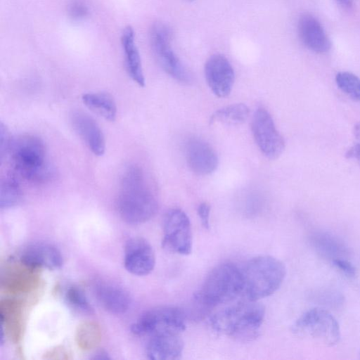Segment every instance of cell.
<instances>
[{
	"label": "cell",
	"mask_w": 360,
	"mask_h": 360,
	"mask_svg": "<svg viewBox=\"0 0 360 360\" xmlns=\"http://www.w3.org/2000/svg\"><path fill=\"white\" fill-rule=\"evenodd\" d=\"M339 4L347 8H349L352 6L353 0H337Z\"/></svg>",
	"instance_id": "32"
},
{
	"label": "cell",
	"mask_w": 360,
	"mask_h": 360,
	"mask_svg": "<svg viewBox=\"0 0 360 360\" xmlns=\"http://www.w3.org/2000/svg\"><path fill=\"white\" fill-rule=\"evenodd\" d=\"M251 129L255 141L264 156L274 160L282 154L285 149V141L268 110L263 108L256 110Z\"/></svg>",
	"instance_id": "10"
},
{
	"label": "cell",
	"mask_w": 360,
	"mask_h": 360,
	"mask_svg": "<svg viewBox=\"0 0 360 360\" xmlns=\"http://www.w3.org/2000/svg\"><path fill=\"white\" fill-rule=\"evenodd\" d=\"M117 207L121 218L130 224L145 223L156 214L158 200L139 167L130 166L124 171Z\"/></svg>",
	"instance_id": "1"
},
{
	"label": "cell",
	"mask_w": 360,
	"mask_h": 360,
	"mask_svg": "<svg viewBox=\"0 0 360 360\" xmlns=\"http://www.w3.org/2000/svg\"><path fill=\"white\" fill-rule=\"evenodd\" d=\"M186 328V314L172 306L155 307L143 313L131 326L137 335H149L167 332L181 333Z\"/></svg>",
	"instance_id": "7"
},
{
	"label": "cell",
	"mask_w": 360,
	"mask_h": 360,
	"mask_svg": "<svg viewBox=\"0 0 360 360\" xmlns=\"http://www.w3.org/2000/svg\"><path fill=\"white\" fill-rule=\"evenodd\" d=\"M297 31L302 43L318 53L328 51L330 42L320 22L312 15L302 14L297 22Z\"/></svg>",
	"instance_id": "16"
},
{
	"label": "cell",
	"mask_w": 360,
	"mask_h": 360,
	"mask_svg": "<svg viewBox=\"0 0 360 360\" xmlns=\"http://www.w3.org/2000/svg\"><path fill=\"white\" fill-rule=\"evenodd\" d=\"M187 1H194V0H187Z\"/></svg>",
	"instance_id": "34"
},
{
	"label": "cell",
	"mask_w": 360,
	"mask_h": 360,
	"mask_svg": "<svg viewBox=\"0 0 360 360\" xmlns=\"http://www.w3.org/2000/svg\"><path fill=\"white\" fill-rule=\"evenodd\" d=\"M22 190L18 179L13 174L2 179L0 184V207L10 208L17 205L22 199Z\"/></svg>",
	"instance_id": "22"
},
{
	"label": "cell",
	"mask_w": 360,
	"mask_h": 360,
	"mask_svg": "<svg viewBox=\"0 0 360 360\" xmlns=\"http://www.w3.org/2000/svg\"><path fill=\"white\" fill-rule=\"evenodd\" d=\"M242 269L235 264L224 262L216 266L206 277L193 297L200 314L234 300L243 292Z\"/></svg>",
	"instance_id": "2"
},
{
	"label": "cell",
	"mask_w": 360,
	"mask_h": 360,
	"mask_svg": "<svg viewBox=\"0 0 360 360\" xmlns=\"http://www.w3.org/2000/svg\"><path fill=\"white\" fill-rule=\"evenodd\" d=\"M99 333L96 326L91 323H84L77 332L78 342L84 347H91L96 343Z\"/></svg>",
	"instance_id": "25"
},
{
	"label": "cell",
	"mask_w": 360,
	"mask_h": 360,
	"mask_svg": "<svg viewBox=\"0 0 360 360\" xmlns=\"http://www.w3.org/2000/svg\"><path fill=\"white\" fill-rule=\"evenodd\" d=\"M94 359H108L110 357L108 356V354L104 352H100L97 353L94 357Z\"/></svg>",
	"instance_id": "33"
},
{
	"label": "cell",
	"mask_w": 360,
	"mask_h": 360,
	"mask_svg": "<svg viewBox=\"0 0 360 360\" xmlns=\"http://www.w3.org/2000/svg\"><path fill=\"white\" fill-rule=\"evenodd\" d=\"M247 300L258 301L274 293L286 274L284 264L270 255H259L250 259L241 269Z\"/></svg>",
	"instance_id": "4"
},
{
	"label": "cell",
	"mask_w": 360,
	"mask_h": 360,
	"mask_svg": "<svg viewBox=\"0 0 360 360\" xmlns=\"http://www.w3.org/2000/svg\"><path fill=\"white\" fill-rule=\"evenodd\" d=\"M162 246L168 251L182 255H188L192 251L191 221L181 209H171L165 214Z\"/></svg>",
	"instance_id": "9"
},
{
	"label": "cell",
	"mask_w": 360,
	"mask_h": 360,
	"mask_svg": "<svg viewBox=\"0 0 360 360\" xmlns=\"http://www.w3.org/2000/svg\"><path fill=\"white\" fill-rule=\"evenodd\" d=\"M333 264L334 266H335L337 268L349 276H353L356 274V270L354 266L347 260L335 258L333 259Z\"/></svg>",
	"instance_id": "29"
},
{
	"label": "cell",
	"mask_w": 360,
	"mask_h": 360,
	"mask_svg": "<svg viewBox=\"0 0 360 360\" xmlns=\"http://www.w3.org/2000/svg\"><path fill=\"white\" fill-rule=\"evenodd\" d=\"M68 304L75 309L85 314H91V308L84 292L76 286L69 288L65 294Z\"/></svg>",
	"instance_id": "24"
},
{
	"label": "cell",
	"mask_w": 360,
	"mask_h": 360,
	"mask_svg": "<svg viewBox=\"0 0 360 360\" xmlns=\"http://www.w3.org/2000/svg\"><path fill=\"white\" fill-rule=\"evenodd\" d=\"M264 316L265 308L262 304L247 300L216 312L210 322L215 332L248 342L257 338Z\"/></svg>",
	"instance_id": "3"
},
{
	"label": "cell",
	"mask_w": 360,
	"mask_h": 360,
	"mask_svg": "<svg viewBox=\"0 0 360 360\" xmlns=\"http://www.w3.org/2000/svg\"><path fill=\"white\" fill-rule=\"evenodd\" d=\"M169 28L162 22L155 23L150 32V41L155 57L162 70L181 83L188 84L191 75L173 51Z\"/></svg>",
	"instance_id": "8"
},
{
	"label": "cell",
	"mask_w": 360,
	"mask_h": 360,
	"mask_svg": "<svg viewBox=\"0 0 360 360\" xmlns=\"http://www.w3.org/2000/svg\"><path fill=\"white\" fill-rule=\"evenodd\" d=\"M345 157L347 159H355L360 162V141H357L347 150Z\"/></svg>",
	"instance_id": "30"
},
{
	"label": "cell",
	"mask_w": 360,
	"mask_h": 360,
	"mask_svg": "<svg viewBox=\"0 0 360 360\" xmlns=\"http://www.w3.org/2000/svg\"><path fill=\"white\" fill-rule=\"evenodd\" d=\"M292 332L326 347L336 345L340 338L337 320L330 312L318 307L304 313L293 324Z\"/></svg>",
	"instance_id": "6"
},
{
	"label": "cell",
	"mask_w": 360,
	"mask_h": 360,
	"mask_svg": "<svg viewBox=\"0 0 360 360\" xmlns=\"http://www.w3.org/2000/svg\"><path fill=\"white\" fill-rule=\"evenodd\" d=\"M124 52L125 66L129 77L139 86H145V77L142 69L139 50L134 40V32L131 27L124 28L121 37Z\"/></svg>",
	"instance_id": "19"
},
{
	"label": "cell",
	"mask_w": 360,
	"mask_h": 360,
	"mask_svg": "<svg viewBox=\"0 0 360 360\" xmlns=\"http://www.w3.org/2000/svg\"><path fill=\"white\" fill-rule=\"evenodd\" d=\"M354 136L358 141H360V122L354 127Z\"/></svg>",
	"instance_id": "31"
},
{
	"label": "cell",
	"mask_w": 360,
	"mask_h": 360,
	"mask_svg": "<svg viewBox=\"0 0 360 360\" xmlns=\"http://www.w3.org/2000/svg\"><path fill=\"white\" fill-rule=\"evenodd\" d=\"M125 269L136 276H145L154 269L155 257L150 244L144 238L135 237L127 240L124 248Z\"/></svg>",
	"instance_id": "12"
},
{
	"label": "cell",
	"mask_w": 360,
	"mask_h": 360,
	"mask_svg": "<svg viewBox=\"0 0 360 360\" xmlns=\"http://www.w3.org/2000/svg\"><path fill=\"white\" fill-rule=\"evenodd\" d=\"M338 86L348 96L360 101V78L349 72H340L335 76Z\"/></svg>",
	"instance_id": "23"
},
{
	"label": "cell",
	"mask_w": 360,
	"mask_h": 360,
	"mask_svg": "<svg viewBox=\"0 0 360 360\" xmlns=\"http://www.w3.org/2000/svg\"><path fill=\"white\" fill-rule=\"evenodd\" d=\"M250 115L249 108L244 103H235L215 111L210 117V122L237 125L245 122Z\"/></svg>",
	"instance_id": "21"
},
{
	"label": "cell",
	"mask_w": 360,
	"mask_h": 360,
	"mask_svg": "<svg viewBox=\"0 0 360 360\" xmlns=\"http://www.w3.org/2000/svg\"><path fill=\"white\" fill-rule=\"evenodd\" d=\"M210 205L207 202L200 203L197 209L198 215L205 229L210 228Z\"/></svg>",
	"instance_id": "28"
},
{
	"label": "cell",
	"mask_w": 360,
	"mask_h": 360,
	"mask_svg": "<svg viewBox=\"0 0 360 360\" xmlns=\"http://www.w3.org/2000/svg\"><path fill=\"white\" fill-rule=\"evenodd\" d=\"M12 137L11 136L10 132L8 127L3 123L0 124V156L1 160L5 156L8 155L10 147L12 142Z\"/></svg>",
	"instance_id": "27"
},
{
	"label": "cell",
	"mask_w": 360,
	"mask_h": 360,
	"mask_svg": "<svg viewBox=\"0 0 360 360\" xmlns=\"http://www.w3.org/2000/svg\"><path fill=\"white\" fill-rule=\"evenodd\" d=\"M69 16L75 20H83L89 15L88 6L82 1L74 0L68 6Z\"/></svg>",
	"instance_id": "26"
},
{
	"label": "cell",
	"mask_w": 360,
	"mask_h": 360,
	"mask_svg": "<svg viewBox=\"0 0 360 360\" xmlns=\"http://www.w3.org/2000/svg\"><path fill=\"white\" fill-rule=\"evenodd\" d=\"M206 82L213 94L219 98L228 96L235 79L234 70L229 60L221 54L211 56L205 64Z\"/></svg>",
	"instance_id": "11"
},
{
	"label": "cell",
	"mask_w": 360,
	"mask_h": 360,
	"mask_svg": "<svg viewBox=\"0 0 360 360\" xmlns=\"http://www.w3.org/2000/svg\"><path fill=\"white\" fill-rule=\"evenodd\" d=\"M94 293L101 306L112 314H124L129 307L130 299L128 294L113 283L105 281L96 283Z\"/></svg>",
	"instance_id": "18"
},
{
	"label": "cell",
	"mask_w": 360,
	"mask_h": 360,
	"mask_svg": "<svg viewBox=\"0 0 360 360\" xmlns=\"http://www.w3.org/2000/svg\"><path fill=\"white\" fill-rule=\"evenodd\" d=\"M8 155L15 170L24 179L41 182L49 177L46 146L40 137L22 134L13 139Z\"/></svg>",
	"instance_id": "5"
},
{
	"label": "cell",
	"mask_w": 360,
	"mask_h": 360,
	"mask_svg": "<svg viewBox=\"0 0 360 360\" xmlns=\"http://www.w3.org/2000/svg\"><path fill=\"white\" fill-rule=\"evenodd\" d=\"M74 130L93 154L103 155L105 150L103 133L96 120L86 112L74 111L70 115Z\"/></svg>",
	"instance_id": "14"
},
{
	"label": "cell",
	"mask_w": 360,
	"mask_h": 360,
	"mask_svg": "<svg viewBox=\"0 0 360 360\" xmlns=\"http://www.w3.org/2000/svg\"><path fill=\"white\" fill-rule=\"evenodd\" d=\"M82 100L91 111L108 121H114L117 105L113 97L106 92H89L83 94Z\"/></svg>",
	"instance_id": "20"
},
{
	"label": "cell",
	"mask_w": 360,
	"mask_h": 360,
	"mask_svg": "<svg viewBox=\"0 0 360 360\" xmlns=\"http://www.w3.org/2000/svg\"><path fill=\"white\" fill-rule=\"evenodd\" d=\"M20 259L22 264L30 269L45 267L56 269L63 264V257L59 250L47 243L29 246L23 251Z\"/></svg>",
	"instance_id": "17"
},
{
	"label": "cell",
	"mask_w": 360,
	"mask_h": 360,
	"mask_svg": "<svg viewBox=\"0 0 360 360\" xmlns=\"http://www.w3.org/2000/svg\"><path fill=\"white\" fill-rule=\"evenodd\" d=\"M180 333L153 335L147 344L146 355L151 360H176L181 358L184 342Z\"/></svg>",
	"instance_id": "15"
},
{
	"label": "cell",
	"mask_w": 360,
	"mask_h": 360,
	"mask_svg": "<svg viewBox=\"0 0 360 360\" xmlns=\"http://www.w3.org/2000/svg\"><path fill=\"white\" fill-rule=\"evenodd\" d=\"M185 155L189 168L198 175L210 174L218 167L219 159L215 150L201 139H190L186 143Z\"/></svg>",
	"instance_id": "13"
}]
</instances>
